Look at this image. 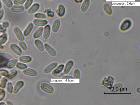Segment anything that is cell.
<instances>
[{
    "instance_id": "cell-1",
    "label": "cell",
    "mask_w": 140,
    "mask_h": 105,
    "mask_svg": "<svg viewBox=\"0 0 140 105\" xmlns=\"http://www.w3.org/2000/svg\"><path fill=\"white\" fill-rule=\"evenodd\" d=\"M132 24L133 23L131 20L129 19H125L121 23L120 29L122 31L127 30L131 27Z\"/></svg>"
},
{
    "instance_id": "cell-2",
    "label": "cell",
    "mask_w": 140,
    "mask_h": 105,
    "mask_svg": "<svg viewBox=\"0 0 140 105\" xmlns=\"http://www.w3.org/2000/svg\"><path fill=\"white\" fill-rule=\"evenodd\" d=\"M64 65L62 64L59 65L52 72L51 74L54 77H63L64 75V73L62 72L64 70Z\"/></svg>"
},
{
    "instance_id": "cell-3",
    "label": "cell",
    "mask_w": 140,
    "mask_h": 105,
    "mask_svg": "<svg viewBox=\"0 0 140 105\" xmlns=\"http://www.w3.org/2000/svg\"><path fill=\"white\" fill-rule=\"evenodd\" d=\"M40 88L41 90L47 93L52 94L54 92V89L52 86L47 83H42L41 85Z\"/></svg>"
},
{
    "instance_id": "cell-4",
    "label": "cell",
    "mask_w": 140,
    "mask_h": 105,
    "mask_svg": "<svg viewBox=\"0 0 140 105\" xmlns=\"http://www.w3.org/2000/svg\"><path fill=\"white\" fill-rule=\"evenodd\" d=\"M74 62L72 60H70L66 63L64 70V74H67L70 72L73 66Z\"/></svg>"
},
{
    "instance_id": "cell-5",
    "label": "cell",
    "mask_w": 140,
    "mask_h": 105,
    "mask_svg": "<svg viewBox=\"0 0 140 105\" xmlns=\"http://www.w3.org/2000/svg\"><path fill=\"white\" fill-rule=\"evenodd\" d=\"M58 64L57 63L54 62L49 65L44 70V73L46 74L50 73L57 67Z\"/></svg>"
},
{
    "instance_id": "cell-6",
    "label": "cell",
    "mask_w": 140,
    "mask_h": 105,
    "mask_svg": "<svg viewBox=\"0 0 140 105\" xmlns=\"http://www.w3.org/2000/svg\"><path fill=\"white\" fill-rule=\"evenodd\" d=\"M44 47L46 51L51 56H55L56 55V53L55 49L49 44L47 43L45 44Z\"/></svg>"
},
{
    "instance_id": "cell-7",
    "label": "cell",
    "mask_w": 140,
    "mask_h": 105,
    "mask_svg": "<svg viewBox=\"0 0 140 105\" xmlns=\"http://www.w3.org/2000/svg\"><path fill=\"white\" fill-rule=\"evenodd\" d=\"M14 31L17 38L21 41H23L24 40V37L20 28L18 27H15L14 29Z\"/></svg>"
},
{
    "instance_id": "cell-8",
    "label": "cell",
    "mask_w": 140,
    "mask_h": 105,
    "mask_svg": "<svg viewBox=\"0 0 140 105\" xmlns=\"http://www.w3.org/2000/svg\"><path fill=\"white\" fill-rule=\"evenodd\" d=\"M23 73L25 75L35 77L38 75V73L34 69H27L23 71Z\"/></svg>"
},
{
    "instance_id": "cell-9",
    "label": "cell",
    "mask_w": 140,
    "mask_h": 105,
    "mask_svg": "<svg viewBox=\"0 0 140 105\" xmlns=\"http://www.w3.org/2000/svg\"><path fill=\"white\" fill-rule=\"evenodd\" d=\"M56 12L59 17H62L64 16L65 14L66 9L63 5L61 4L59 5Z\"/></svg>"
},
{
    "instance_id": "cell-10",
    "label": "cell",
    "mask_w": 140,
    "mask_h": 105,
    "mask_svg": "<svg viewBox=\"0 0 140 105\" xmlns=\"http://www.w3.org/2000/svg\"><path fill=\"white\" fill-rule=\"evenodd\" d=\"M40 5L38 3H35L33 4L32 6L28 10L27 12L29 14H33L39 9Z\"/></svg>"
},
{
    "instance_id": "cell-11",
    "label": "cell",
    "mask_w": 140,
    "mask_h": 105,
    "mask_svg": "<svg viewBox=\"0 0 140 105\" xmlns=\"http://www.w3.org/2000/svg\"><path fill=\"white\" fill-rule=\"evenodd\" d=\"M33 23L36 26H43L47 24V21L45 20L35 19L33 21Z\"/></svg>"
},
{
    "instance_id": "cell-12",
    "label": "cell",
    "mask_w": 140,
    "mask_h": 105,
    "mask_svg": "<svg viewBox=\"0 0 140 105\" xmlns=\"http://www.w3.org/2000/svg\"><path fill=\"white\" fill-rule=\"evenodd\" d=\"M103 8L106 14L111 15L113 14V10L110 5L108 3L103 4Z\"/></svg>"
},
{
    "instance_id": "cell-13",
    "label": "cell",
    "mask_w": 140,
    "mask_h": 105,
    "mask_svg": "<svg viewBox=\"0 0 140 105\" xmlns=\"http://www.w3.org/2000/svg\"><path fill=\"white\" fill-rule=\"evenodd\" d=\"M90 4V0H85L81 7V12H86L89 8Z\"/></svg>"
},
{
    "instance_id": "cell-14",
    "label": "cell",
    "mask_w": 140,
    "mask_h": 105,
    "mask_svg": "<svg viewBox=\"0 0 140 105\" xmlns=\"http://www.w3.org/2000/svg\"><path fill=\"white\" fill-rule=\"evenodd\" d=\"M51 27L49 25H46L45 27L43 34V37L44 39H47L50 36V33Z\"/></svg>"
},
{
    "instance_id": "cell-15",
    "label": "cell",
    "mask_w": 140,
    "mask_h": 105,
    "mask_svg": "<svg viewBox=\"0 0 140 105\" xmlns=\"http://www.w3.org/2000/svg\"><path fill=\"white\" fill-rule=\"evenodd\" d=\"M36 46L40 51L43 52L45 50V47L42 42L39 39H36L34 42Z\"/></svg>"
},
{
    "instance_id": "cell-16",
    "label": "cell",
    "mask_w": 140,
    "mask_h": 105,
    "mask_svg": "<svg viewBox=\"0 0 140 105\" xmlns=\"http://www.w3.org/2000/svg\"><path fill=\"white\" fill-rule=\"evenodd\" d=\"M61 25L60 21L58 19L54 21L52 25V30L54 32H56L59 30Z\"/></svg>"
},
{
    "instance_id": "cell-17",
    "label": "cell",
    "mask_w": 140,
    "mask_h": 105,
    "mask_svg": "<svg viewBox=\"0 0 140 105\" xmlns=\"http://www.w3.org/2000/svg\"><path fill=\"white\" fill-rule=\"evenodd\" d=\"M12 51L14 53L17 55H20L22 53L21 50L19 47L15 44H12L10 47Z\"/></svg>"
},
{
    "instance_id": "cell-18",
    "label": "cell",
    "mask_w": 140,
    "mask_h": 105,
    "mask_svg": "<svg viewBox=\"0 0 140 105\" xmlns=\"http://www.w3.org/2000/svg\"><path fill=\"white\" fill-rule=\"evenodd\" d=\"M34 27V25L32 23H30L28 25L24 32V35L27 36L30 34Z\"/></svg>"
},
{
    "instance_id": "cell-19",
    "label": "cell",
    "mask_w": 140,
    "mask_h": 105,
    "mask_svg": "<svg viewBox=\"0 0 140 105\" xmlns=\"http://www.w3.org/2000/svg\"><path fill=\"white\" fill-rule=\"evenodd\" d=\"M24 7L22 6H14L11 8L12 11L14 12L19 13L23 12L24 10Z\"/></svg>"
},
{
    "instance_id": "cell-20",
    "label": "cell",
    "mask_w": 140,
    "mask_h": 105,
    "mask_svg": "<svg viewBox=\"0 0 140 105\" xmlns=\"http://www.w3.org/2000/svg\"><path fill=\"white\" fill-rule=\"evenodd\" d=\"M44 31V28L43 27H40L36 31L33 35L34 38H40L42 35Z\"/></svg>"
},
{
    "instance_id": "cell-21",
    "label": "cell",
    "mask_w": 140,
    "mask_h": 105,
    "mask_svg": "<svg viewBox=\"0 0 140 105\" xmlns=\"http://www.w3.org/2000/svg\"><path fill=\"white\" fill-rule=\"evenodd\" d=\"M24 85V83L23 81H20L18 82L15 86L14 90V93H16L18 92Z\"/></svg>"
},
{
    "instance_id": "cell-22",
    "label": "cell",
    "mask_w": 140,
    "mask_h": 105,
    "mask_svg": "<svg viewBox=\"0 0 140 105\" xmlns=\"http://www.w3.org/2000/svg\"><path fill=\"white\" fill-rule=\"evenodd\" d=\"M32 57L29 56H25L21 57L19 59L20 62L24 63H28L32 61Z\"/></svg>"
},
{
    "instance_id": "cell-23",
    "label": "cell",
    "mask_w": 140,
    "mask_h": 105,
    "mask_svg": "<svg viewBox=\"0 0 140 105\" xmlns=\"http://www.w3.org/2000/svg\"><path fill=\"white\" fill-rule=\"evenodd\" d=\"M17 62V61L16 60H12L8 63L7 66L9 68H12L15 66Z\"/></svg>"
},
{
    "instance_id": "cell-24",
    "label": "cell",
    "mask_w": 140,
    "mask_h": 105,
    "mask_svg": "<svg viewBox=\"0 0 140 105\" xmlns=\"http://www.w3.org/2000/svg\"><path fill=\"white\" fill-rule=\"evenodd\" d=\"M33 1V0H27L24 5L25 8V9H28L31 6Z\"/></svg>"
},
{
    "instance_id": "cell-25",
    "label": "cell",
    "mask_w": 140,
    "mask_h": 105,
    "mask_svg": "<svg viewBox=\"0 0 140 105\" xmlns=\"http://www.w3.org/2000/svg\"><path fill=\"white\" fill-rule=\"evenodd\" d=\"M74 78L76 79H79L80 76V72L78 69L75 70L73 72Z\"/></svg>"
},
{
    "instance_id": "cell-26",
    "label": "cell",
    "mask_w": 140,
    "mask_h": 105,
    "mask_svg": "<svg viewBox=\"0 0 140 105\" xmlns=\"http://www.w3.org/2000/svg\"><path fill=\"white\" fill-rule=\"evenodd\" d=\"M17 67L20 69L24 70L27 67V66L26 65L22 63H18L17 65Z\"/></svg>"
},
{
    "instance_id": "cell-27",
    "label": "cell",
    "mask_w": 140,
    "mask_h": 105,
    "mask_svg": "<svg viewBox=\"0 0 140 105\" xmlns=\"http://www.w3.org/2000/svg\"><path fill=\"white\" fill-rule=\"evenodd\" d=\"M2 1L7 7L10 8L12 7L13 3L11 0H2Z\"/></svg>"
},
{
    "instance_id": "cell-28",
    "label": "cell",
    "mask_w": 140,
    "mask_h": 105,
    "mask_svg": "<svg viewBox=\"0 0 140 105\" xmlns=\"http://www.w3.org/2000/svg\"><path fill=\"white\" fill-rule=\"evenodd\" d=\"M35 17L39 19H45L46 18V16L45 14L42 13H38L36 14L35 15Z\"/></svg>"
},
{
    "instance_id": "cell-29",
    "label": "cell",
    "mask_w": 140,
    "mask_h": 105,
    "mask_svg": "<svg viewBox=\"0 0 140 105\" xmlns=\"http://www.w3.org/2000/svg\"><path fill=\"white\" fill-rule=\"evenodd\" d=\"M7 40V37L6 35H3L0 37V44L5 43Z\"/></svg>"
},
{
    "instance_id": "cell-30",
    "label": "cell",
    "mask_w": 140,
    "mask_h": 105,
    "mask_svg": "<svg viewBox=\"0 0 140 105\" xmlns=\"http://www.w3.org/2000/svg\"><path fill=\"white\" fill-rule=\"evenodd\" d=\"M17 73V72L16 70H12L11 73L9 74L7 78L9 79H11L15 77Z\"/></svg>"
},
{
    "instance_id": "cell-31",
    "label": "cell",
    "mask_w": 140,
    "mask_h": 105,
    "mask_svg": "<svg viewBox=\"0 0 140 105\" xmlns=\"http://www.w3.org/2000/svg\"><path fill=\"white\" fill-rule=\"evenodd\" d=\"M19 45L23 50L26 51L27 49V47L26 44L23 42H20L19 43Z\"/></svg>"
},
{
    "instance_id": "cell-32",
    "label": "cell",
    "mask_w": 140,
    "mask_h": 105,
    "mask_svg": "<svg viewBox=\"0 0 140 105\" xmlns=\"http://www.w3.org/2000/svg\"><path fill=\"white\" fill-rule=\"evenodd\" d=\"M7 80L5 78H2L0 81V86L2 88H4L5 86Z\"/></svg>"
},
{
    "instance_id": "cell-33",
    "label": "cell",
    "mask_w": 140,
    "mask_h": 105,
    "mask_svg": "<svg viewBox=\"0 0 140 105\" xmlns=\"http://www.w3.org/2000/svg\"><path fill=\"white\" fill-rule=\"evenodd\" d=\"M13 86L12 84L10 82L7 83V89L8 91L10 93H12L13 91Z\"/></svg>"
},
{
    "instance_id": "cell-34",
    "label": "cell",
    "mask_w": 140,
    "mask_h": 105,
    "mask_svg": "<svg viewBox=\"0 0 140 105\" xmlns=\"http://www.w3.org/2000/svg\"><path fill=\"white\" fill-rule=\"evenodd\" d=\"M26 0H15L14 3L15 5H21L24 4Z\"/></svg>"
},
{
    "instance_id": "cell-35",
    "label": "cell",
    "mask_w": 140,
    "mask_h": 105,
    "mask_svg": "<svg viewBox=\"0 0 140 105\" xmlns=\"http://www.w3.org/2000/svg\"><path fill=\"white\" fill-rule=\"evenodd\" d=\"M0 74L3 76L7 77L9 73L7 71L5 70H2L0 71Z\"/></svg>"
},
{
    "instance_id": "cell-36",
    "label": "cell",
    "mask_w": 140,
    "mask_h": 105,
    "mask_svg": "<svg viewBox=\"0 0 140 105\" xmlns=\"http://www.w3.org/2000/svg\"><path fill=\"white\" fill-rule=\"evenodd\" d=\"M5 96V93L3 90H1L0 92V101L3 99Z\"/></svg>"
},
{
    "instance_id": "cell-37",
    "label": "cell",
    "mask_w": 140,
    "mask_h": 105,
    "mask_svg": "<svg viewBox=\"0 0 140 105\" xmlns=\"http://www.w3.org/2000/svg\"><path fill=\"white\" fill-rule=\"evenodd\" d=\"M48 16L49 17H53L54 16V13L51 11H48L47 13Z\"/></svg>"
},
{
    "instance_id": "cell-38",
    "label": "cell",
    "mask_w": 140,
    "mask_h": 105,
    "mask_svg": "<svg viewBox=\"0 0 140 105\" xmlns=\"http://www.w3.org/2000/svg\"><path fill=\"white\" fill-rule=\"evenodd\" d=\"M4 12L3 10H0V20H1L4 15Z\"/></svg>"
},
{
    "instance_id": "cell-39",
    "label": "cell",
    "mask_w": 140,
    "mask_h": 105,
    "mask_svg": "<svg viewBox=\"0 0 140 105\" xmlns=\"http://www.w3.org/2000/svg\"><path fill=\"white\" fill-rule=\"evenodd\" d=\"M62 78L63 79H73L74 78L71 76H65L62 77Z\"/></svg>"
},
{
    "instance_id": "cell-40",
    "label": "cell",
    "mask_w": 140,
    "mask_h": 105,
    "mask_svg": "<svg viewBox=\"0 0 140 105\" xmlns=\"http://www.w3.org/2000/svg\"><path fill=\"white\" fill-rule=\"evenodd\" d=\"M9 26V24L7 22H4L3 23V26L4 27H6Z\"/></svg>"
},
{
    "instance_id": "cell-41",
    "label": "cell",
    "mask_w": 140,
    "mask_h": 105,
    "mask_svg": "<svg viewBox=\"0 0 140 105\" xmlns=\"http://www.w3.org/2000/svg\"><path fill=\"white\" fill-rule=\"evenodd\" d=\"M75 2L77 3H81L83 0H74Z\"/></svg>"
},
{
    "instance_id": "cell-42",
    "label": "cell",
    "mask_w": 140,
    "mask_h": 105,
    "mask_svg": "<svg viewBox=\"0 0 140 105\" xmlns=\"http://www.w3.org/2000/svg\"><path fill=\"white\" fill-rule=\"evenodd\" d=\"M4 28L3 26L0 25V31L4 30Z\"/></svg>"
},
{
    "instance_id": "cell-43",
    "label": "cell",
    "mask_w": 140,
    "mask_h": 105,
    "mask_svg": "<svg viewBox=\"0 0 140 105\" xmlns=\"http://www.w3.org/2000/svg\"><path fill=\"white\" fill-rule=\"evenodd\" d=\"M7 105H12L13 104L11 103V102L8 101L7 102Z\"/></svg>"
},
{
    "instance_id": "cell-44",
    "label": "cell",
    "mask_w": 140,
    "mask_h": 105,
    "mask_svg": "<svg viewBox=\"0 0 140 105\" xmlns=\"http://www.w3.org/2000/svg\"><path fill=\"white\" fill-rule=\"evenodd\" d=\"M2 7V5L1 3V2L0 1V9H1Z\"/></svg>"
},
{
    "instance_id": "cell-45",
    "label": "cell",
    "mask_w": 140,
    "mask_h": 105,
    "mask_svg": "<svg viewBox=\"0 0 140 105\" xmlns=\"http://www.w3.org/2000/svg\"><path fill=\"white\" fill-rule=\"evenodd\" d=\"M0 105H6V104H5L4 103H3V102H1V103H0Z\"/></svg>"
},
{
    "instance_id": "cell-46",
    "label": "cell",
    "mask_w": 140,
    "mask_h": 105,
    "mask_svg": "<svg viewBox=\"0 0 140 105\" xmlns=\"http://www.w3.org/2000/svg\"><path fill=\"white\" fill-rule=\"evenodd\" d=\"M49 0V1H51V0Z\"/></svg>"
}]
</instances>
